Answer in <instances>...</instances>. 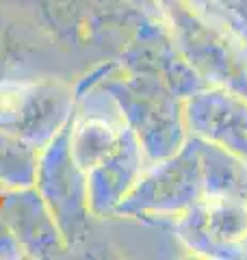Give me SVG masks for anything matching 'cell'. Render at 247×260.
Masks as SVG:
<instances>
[{
    "label": "cell",
    "instance_id": "6da1fadb",
    "mask_svg": "<svg viewBox=\"0 0 247 260\" xmlns=\"http://www.w3.org/2000/svg\"><path fill=\"white\" fill-rule=\"evenodd\" d=\"M78 107L74 87L52 76L0 78V128L44 150Z\"/></svg>",
    "mask_w": 247,
    "mask_h": 260
},
{
    "label": "cell",
    "instance_id": "7a4b0ae2",
    "mask_svg": "<svg viewBox=\"0 0 247 260\" xmlns=\"http://www.w3.org/2000/svg\"><path fill=\"white\" fill-rule=\"evenodd\" d=\"M74 113L68 124L59 130V135L39 152L35 178V189L52 210L54 221L70 249L85 239L89 215H91L87 174L76 162L70 148Z\"/></svg>",
    "mask_w": 247,
    "mask_h": 260
},
{
    "label": "cell",
    "instance_id": "3957f363",
    "mask_svg": "<svg viewBox=\"0 0 247 260\" xmlns=\"http://www.w3.org/2000/svg\"><path fill=\"white\" fill-rule=\"evenodd\" d=\"M0 223L11 232L24 258H59L70 251L52 210L35 186L7 191L3 195Z\"/></svg>",
    "mask_w": 247,
    "mask_h": 260
},
{
    "label": "cell",
    "instance_id": "277c9868",
    "mask_svg": "<svg viewBox=\"0 0 247 260\" xmlns=\"http://www.w3.org/2000/svg\"><path fill=\"white\" fill-rule=\"evenodd\" d=\"M141 167L139 145L128 130L123 141L113 150L109 156L102 158L87 172V189H89V210L96 217L109 215L119 206V202L133 191L137 184V174Z\"/></svg>",
    "mask_w": 247,
    "mask_h": 260
},
{
    "label": "cell",
    "instance_id": "5b68a950",
    "mask_svg": "<svg viewBox=\"0 0 247 260\" xmlns=\"http://www.w3.org/2000/svg\"><path fill=\"white\" fill-rule=\"evenodd\" d=\"M39 152L18 135L0 128V184L5 191L35 186Z\"/></svg>",
    "mask_w": 247,
    "mask_h": 260
},
{
    "label": "cell",
    "instance_id": "8992f818",
    "mask_svg": "<svg viewBox=\"0 0 247 260\" xmlns=\"http://www.w3.org/2000/svg\"><path fill=\"white\" fill-rule=\"evenodd\" d=\"M18 258H24L20 245L11 237V232L0 223V260H18Z\"/></svg>",
    "mask_w": 247,
    "mask_h": 260
},
{
    "label": "cell",
    "instance_id": "52a82bcc",
    "mask_svg": "<svg viewBox=\"0 0 247 260\" xmlns=\"http://www.w3.org/2000/svg\"><path fill=\"white\" fill-rule=\"evenodd\" d=\"M5 193H7V191H5V186H3V184H0V195H5Z\"/></svg>",
    "mask_w": 247,
    "mask_h": 260
}]
</instances>
